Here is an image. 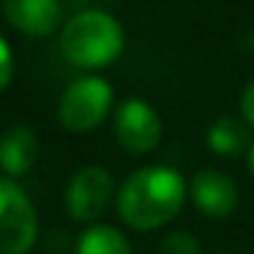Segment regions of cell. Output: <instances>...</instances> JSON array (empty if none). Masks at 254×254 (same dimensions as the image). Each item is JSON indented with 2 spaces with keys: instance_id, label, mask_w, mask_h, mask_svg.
<instances>
[{
  "instance_id": "obj_1",
  "label": "cell",
  "mask_w": 254,
  "mask_h": 254,
  "mask_svg": "<svg viewBox=\"0 0 254 254\" xmlns=\"http://www.w3.org/2000/svg\"><path fill=\"white\" fill-rule=\"evenodd\" d=\"M186 181L172 167H142L123 181L118 191V213L131 230L150 232L170 224L183 208Z\"/></svg>"
},
{
  "instance_id": "obj_2",
  "label": "cell",
  "mask_w": 254,
  "mask_h": 254,
  "mask_svg": "<svg viewBox=\"0 0 254 254\" xmlns=\"http://www.w3.org/2000/svg\"><path fill=\"white\" fill-rule=\"evenodd\" d=\"M126 44L123 28L107 11H79L63 25L61 50L77 68H104L118 61Z\"/></svg>"
},
{
  "instance_id": "obj_3",
  "label": "cell",
  "mask_w": 254,
  "mask_h": 254,
  "mask_svg": "<svg viewBox=\"0 0 254 254\" xmlns=\"http://www.w3.org/2000/svg\"><path fill=\"white\" fill-rule=\"evenodd\" d=\"M112 110V88L101 77H79L63 90L58 118L68 131H93L107 121Z\"/></svg>"
},
{
  "instance_id": "obj_4",
  "label": "cell",
  "mask_w": 254,
  "mask_h": 254,
  "mask_svg": "<svg viewBox=\"0 0 254 254\" xmlns=\"http://www.w3.org/2000/svg\"><path fill=\"white\" fill-rule=\"evenodd\" d=\"M39 238L30 197L8 178H0V254H28Z\"/></svg>"
},
{
  "instance_id": "obj_5",
  "label": "cell",
  "mask_w": 254,
  "mask_h": 254,
  "mask_svg": "<svg viewBox=\"0 0 254 254\" xmlns=\"http://www.w3.org/2000/svg\"><path fill=\"white\" fill-rule=\"evenodd\" d=\"M115 139L126 153L145 156L161 139V118L145 99H126L115 110Z\"/></svg>"
},
{
  "instance_id": "obj_6",
  "label": "cell",
  "mask_w": 254,
  "mask_h": 254,
  "mask_svg": "<svg viewBox=\"0 0 254 254\" xmlns=\"http://www.w3.org/2000/svg\"><path fill=\"white\" fill-rule=\"evenodd\" d=\"M112 175L104 167H85L68 181L66 210L74 221H93L107 210L112 199Z\"/></svg>"
},
{
  "instance_id": "obj_7",
  "label": "cell",
  "mask_w": 254,
  "mask_h": 254,
  "mask_svg": "<svg viewBox=\"0 0 254 254\" xmlns=\"http://www.w3.org/2000/svg\"><path fill=\"white\" fill-rule=\"evenodd\" d=\"M191 202L197 205L199 213L210 219H227L238 208V186L230 175L219 170H202L189 183Z\"/></svg>"
},
{
  "instance_id": "obj_8",
  "label": "cell",
  "mask_w": 254,
  "mask_h": 254,
  "mask_svg": "<svg viewBox=\"0 0 254 254\" xmlns=\"http://www.w3.org/2000/svg\"><path fill=\"white\" fill-rule=\"evenodd\" d=\"M8 25L25 36H50L63 19L61 0H3Z\"/></svg>"
},
{
  "instance_id": "obj_9",
  "label": "cell",
  "mask_w": 254,
  "mask_h": 254,
  "mask_svg": "<svg viewBox=\"0 0 254 254\" xmlns=\"http://www.w3.org/2000/svg\"><path fill=\"white\" fill-rule=\"evenodd\" d=\"M39 159V137L28 126H11L0 137V167L8 175H25Z\"/></svg>"
},
{
  "instance_id": "obj_10",
  "label": "cell",
  "mask_w": 254,
  "mask_h": 254,
  "mask_svg": "<svg viewBox=\"0 0 254 254\" xmlns=\"http://www.w3.org/2000/svg\"><path fill=\"white\" fill-rule=\"evenodd\" d=\"M249 123L243 118L235 115H224L219 121L210 123L208 128V148L216 156H224V159H235V156L246 153L252 148V139H249Z\"/></svg>"
},
{
  "instance_id": "obj_11",
  "label": "cell",
  "mask_w": 254,
  "mask_h": 254,
  "mask_svg": "<svg viewBox=\"0 0 254 254\" xmlns=\"http://www.w3.org/2000/svg\"><path fill=\"white\" fill-rule=\"evenodd\" d=\"M77 254H131V243L110 224H93L79 235Z\"/></svg>"
},
{
  "instance_id": "obj_12",
  "label": "cell",
  "mask_w": 254,
  "mask_h": 254,
  "mask_svg": "<svg viewBox=\"0 0 254 254\" xmlns=\"http://www.w3.org/2000/svg\"><path fill=\"white\" fill-rule=\"evenodd\" d=\"M161 252L164 254H199V243L191 232H183V230H175L164 238L161 243Z\"/></svg>"
},
{
  "instance_id": "obj_13",
  "label": "cell",
  "mask_w": 254,
  "mask_h": 254,
  "mask_svg": "<svg viewBox=\"0 0 254 254\" xmlns=\"http://www.w3.org/2000/svg\"><path fill=\"white\" fill-rule=\"evenodd\" d=\"M11 77H14V58H11V50H8L6 39L0 36V90L8 88Z\"/></svg>"
},
{
  "instance_id": "obj_14",
  "label": "cell",
  "mask_w": 254,
  "mask_h": 254,
  "mask_svg": "<svg viewBox=\"0 0 254 254\" xmlns=\"http://www.w3.org/2000/svg\"><path fill=\"white\" fill-rule=\"evenodd\" d=\"M241 118L254 128V79L243 88V93H241Z\"/></svg>"
},
{
  "instance_id": "obj_15",
  "label": "cell",
  "mask_w": 254,
  "mask_h": 254,
  "mask_svg": "<svg viewBox=\"0 0 254 254\" xmlns=\"http://www.w3.org/2000/svg\"><path fill=\"white\" fill-rule=\"evenodd\" d=\"M249 170H252V175H254V142H252V148H249Z\"/></svg>"
}]
</instances>
